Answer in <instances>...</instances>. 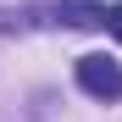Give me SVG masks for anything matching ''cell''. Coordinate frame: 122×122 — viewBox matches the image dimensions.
I'll use <instances>...</instances> for the list:
<instances>
[{
    "label": "cell",
    "instance_id": "6da1fadb",
    "mask_svg": "<svg viewBox=\"0 0 122 122\" xmlns=\"http://www.w3.org/2000/svg\"><path fill=\"white\" fill-rule=\"evenodd\" d=\"M78 89L94 100H122V61L111 56H78Z\"/></svg>",
    "mask_w": 122,
    "mask_h": 122
},
{
    "label": "cell",
    "instance_id": "7a4b0ae2",
    "mask_svg": "<svg viewBox=\"0 0 122 122\" xmlns=\"http://www.w3.org/2000/svg\"><path fill=\"white\" fill-rule=\"evenodd\" d=\"M56 17L67 28H106V6H89V0H61Z\"/></svg>",
    "mask_w": 122,
    "mask_h": 122
},
{
    "label": "cell",
    "instance_id": "3957f363",
    "mask_svg": "<svg viewBox=\"0 0 122 122\" xmlns=\"http://www.w3.org/2000/svg\"><path fill=\"white\" fill-rule=\"evenodd\" d=\"M106 33L122 45V6H106Z\"/></svg>",
    "mask_w": 122,
    "mask_h": 122
}]
</instances>
